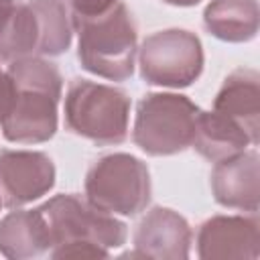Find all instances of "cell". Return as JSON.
I'll return each instance as SVG.
<instances>
[{
    "instance_id": "6da1fadb",
    "label": "cell",
    "mask_w": 260,
    "mask_h": 260,
    "mask_svg": "<svg viewBox=\"0 0 260 260\" xmlns=\"http://www.w3.org/2000/svg\"><path fill=\"white\" fill-rule=\"evenodd\" d=\"M14 83V100L0 124L2 134L14 144H41L55 136L57 106L63 91V77L55 63L45 57H24L8 63Z\"/></svg>"
},
{
    "instance_id": "7a4b0ae2",
    "label": "cell",
    "mask_w": 260,
    "mask_h": 260,
    "mask_svg": "<svg viewBox=\"0 0 260 260\" xmlns=\"http://www.w3.org/2000/svg\"><path fill=\"white\" fill-rule=\"evenodd\" d=\"M71 22L77 32V59L85 71L110 81L132 77L138 32L122 0L100 14L71 18Z\"/></svg>"
},
{
    "instance_id": "3957f363",
    "label": "cell",
    "mask_w": 260,
    "mask_h": 260,
    "mask_svg": "<svg viewBox=\"0 0 260 260\" xmlns=\"http://www.w3.org/2000/svg\"><path fill=\"white\" fill-rule=\"evenodd\" d=\"M65 126L95 144H120L128 138L130 98L126 91L89 81L73 79L65 93Z\"/></svg>"
},
{
    "instance_id": "277c9868",
    "label": "cell",
    "mask_w": 260,
    "mask_h": 260,
    "mask_svg": "<svg viewBox=\"0 0 260 260\" xmlns=\"http://www.w3.org/2000/svg\"><path fill=\"white\" fill-rule=\"evenodd\" d=\"M199 106L181 93H146L136 106L134 144L150 156H171L191 146Z\"/></svg>"
},
{
    "instance_id": "5b68a950",
    "label": "cell",
    "mask_w": 260,
    "mask_h": 260,
    "mask_svg": "<svg viewBox=\"0 0 260 260\" xmlns=\"http://www.w3.org/2000/svg\"><path fill=\"white\" fill-rule=\"evenodd\" d=\"M85 199L112 215L134 217L150 203V173L146 162L128 152L100 156L85 175Z\"/></svg>"
},
{
    "instance_id": "8992f818",
    "label": "cell",
    "mask_w": 260,
    "mask_h": 260,
    "mask_svg": "<svg viewBox=\"0 0 260 260\" xmlns=\"http://www.w3.org/2000/svg\"><path fill=\"white\" fill-rule=\"evenodd\" d=\"M39 209L49 228L51 248L63 244H95L106 250H116L126 244V223L93 207L79 195H55Z\"/></svg>"
},
{
    "instance_id": "52a82bcc",
    "label": "cell",
    "mask_w": 260,
    "mask_h": 260,
    "mask_svg": "<svg viewBox=\"0 0 260 260\" xmlns=\"http://www.w3.org/2000/svg\"><path fill=\"white\" fill-rule=\"evenodd\" d=\"M203 47L195 32L167 28L148 35L138 49L140 75L148 85L189 87L203 71Z\"/></svg>"
},
{
    "instance_id": "ba28073f",
    "label": "cell",
    "mask_w": 260,
    "mask_h": 260,
    "mask_svg": "<svg viewBox=\"0 0 260 260\" xmlns=\"http://www.w3.org/2000/svg\"><path fill=\"white\" fill-rule=\"evenodd\" d=\"M55 165L39 150H0V199L16 209L47 195L55 185Z\"/></svg>"
},
{
    "instance_id": "9c48e42d",
    "label": "cell",
    "mask_w": 260,
    "mask_h": 260,
    "mask_svg": "<svg viewBox=\"0 0 260 260\" xmlns=\"http://www.w3.org/2000/svg\"><path fill=\"white\" fill-rule=\"evenodd\" d=\"M197 256L203 260H256L260 256V223L252 215H213L199 225Z\"/></svg>"
},
{
    "instance_id": "30bf717a",
    "label": "cell",
    "mask_w": 260,
    "mask_h": 260,
    "mask_svg": "<svg viewBox=\"0 0 260 260\" xmlns=\"http://www.w3.org/2000/svg\"><path fill=\"white\" fill-rule=\"evenodd\" d=\"M134 250L124 258H156L187 260L191 254L193 232L189 221L169 207H152L136 225Z\"/></svg>"
},
{
    "instance_id": "8fae6325",
    "label": "cell",
    "mask_w": 260,
    "mask_h": 260,
    "mask_svg": "<svg viewBox=\"0 0 260 260\" xmlns=\"http://www.w3.org/2000/svg\"><path fill=\"white\" fill-rule=\"evenodd\" d=\"M213 199L228 209L258 211L260 199V156L256 150H244L217 160L211 171Z\"/></svg>"
},
{
    "instance_id": "7c38bea8",
    "label": "cell",
    "mask_w": 260,
    "mask_h": 260,
    "mask_svg": "<svg viewBox=\"0 0 260 260\" xmlns=\"http://www.w3.org/2000/svg\"><path fill=\"white\" fill-rule=\"evenodd\" d=\"M213 110L228 116L244 128L252 146L258 144L260 132V75L256 69L242 67L232 71L213 100Z\"/></svg>"
},
{
    "instance_id": "4fadbf2b",
    "label": "cell",
    "mask_w": 260,
    "mask_h": 260,
    "mask_svg": "<svg viewBox=\"0 0 260 260\" xmlns=\"http://www.w3.org/2000/svg\"><path fill=\"white\" fill-rule=\"evenodd\" d=\"M51 250V236L41 209L10 211L0 219V254L10 260L37 258Z\"/></svg>"
},
{
    "instance_id": "5bb4252c",
    "label": "cell",
    "mask_w": 260,
    "mask_h": 260,
    "mask_svg": "<svg viewBox=\"0 0 260 260\" xmlns=\"http://www.w3.org/2000/svg\"><path fill=\"white\" fill-rule=\"evenodd\" d=\"M250 144L252 140L240 124H236L234 120L215 110H199L191 148H195L203 158L217 162L238 152H244Z\"/></svg>"
},
{
    "instance_id": "9a60e30c",
    "label": "cell",
    "mask_w": 260,
    "mask_h": 260,
    "mask_svg": "<svg viewBox=\"0 0 260 260\" xmlns=\"http://www.w3.org/2000/svg\"><path fill=\"white\" fill-rule=\"evenodd\" d=\"M258 0H211L203 10L209 35L223 43H248L258 35Z\"/></svg>"
},
{
    "instance_id": "2e32d148",
    "label": "cell",
    "mask_w": 260,
    "mask_h": 260,
    "mask_svg": "<svg viewBox=\"0 0 260 260\" xmlns=\"http://www.w3.org/2000/svg\"><path fill=\"white\" fill-rule=\"evenodd\" d=\"M41 30L28 2H18L0 28V63H12L24 57H39Z\"/></svg>"
},
{
    "instance_id": "e0dca14e",
    "label": "cell",
    "mask_w": 260,
    "mask_h": 260,
    "mask_svg": "<svg viewBox=\"0 0 260 260\" xmlns=\"http://www.w3.org/2000/svg\"><path fill=\"white\" fill-rule=\"evenodd\" d=\"M28 4L37 14L41 30L39 57L63 55L73 41V22L67 6L61 0H30Z\"/></svg>"
},
{
    "instance_id": "ac0fdd59",
    "label": "cell",
    "mask_w": 260,
    "mask_h": 260,
    "mask_svg": "<svg viewBox=\"0 0 260 260\" xmlns=\"http://www.w3.org/2000/svg\"><path fill=\"white\" fill-rule=\"evenodd\" d=\"M51 258H108L110 250L95 244H63L49 250Z\"/></svg>"
},
{
    "instance_id": "d6986e66",
    "label": "cell",
    "mask_w": 260,
    "mask_h": 260,
    "mask_svg": "<svg viewBox=\"0 0 260 260\" xmlns=\"http://www.w3.org/2000/svg\"><path fill=\"white\" fill-rule=\"evenodd\" d=\"M61 2L67 6L71 18H83V16L100 14L120 0H61Z\"/></svg>"
},
{
    "instance_id": "ffe728a7",
    "label": "cell",
    "mask_w": 260,
    "mask_h": 260,
    "mask_svg": "<svg viewBox=\"0 0 260 260\" xmlns=\"http://www.w3.org/2000/svg\"><path fill=\"white\" fill-rule=\"evenodd\" d=\"M12 100H14V83L8 75V71H4L0 67V124L4 122V118L8 116V112L12 108Z\"/></svg>"
},
{
    "instance_id": "44dd1931",
    "label": "cell",
    "mask_w": 260,
    "mask_h": 260,
    "mask_svg": "<svg viewBox=\"0 0 260 260\" xmlns=\"http://www.w3.org/2000/svg\"><path fill=\"white\" fill-rule=\"evenodd\" d=\"M18 0H0V28L4 26V22L8 20V16L12 14V10L16 8Z\"/></svg>"
},
{
    "instance_id": "7402d4cb",
    "label": "cell",
    "mask_w": 260,
    "mask_h": 260,
    "mask_svg": "<svg viewBox=\"0 0 260 260\" xmlns=\"http://www.w3.org/2000/svg\"><path fill=\"white\" fill-rule=\"evenodd\" d=\"M162 2H167V4H171V6H195V4H199L201 0H162Z\"/></svg>"
},
{
    "instance_id": "603a6c76",
    "label": "cell",
    "mask_w": 260,
    "mask_h": 260,
    "mask_svg": "<svg viewBox=\"0 0 260 260\" xmlns=\"http://www.w3.org/2000/svg\"><path fill=\"white\" fill-rule=\"evenodd\" d=\"M0 209H2V199H0Z\"/></svg>"
}]
</instances>
